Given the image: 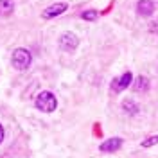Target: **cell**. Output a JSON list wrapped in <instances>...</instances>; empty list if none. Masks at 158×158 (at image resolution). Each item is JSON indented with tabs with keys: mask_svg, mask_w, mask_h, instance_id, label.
<instances>
[{
	"mask_svg": "<svg viewBox=\"0 0 158 158\" xmlns=\"http://www.w3.org/2000/svg\"><path fill=\"white\" fill-rule=\"evenodd\" d=\"M56 97L50 94V92H41L38 95V99H36V106H38V110H41V111H54L56 110Z\"/></svg>",
	"mask_w": 158,
	"mask_h": 158,
	"instance_id": "1",
	"label": "cell"
},
{
	"mask_svg": "<svg viewBox=\"0 0 158 158\" xmlns=\"http://www.w3.org/2000/svg\"><path fill=\"white\" fill-rule=\"evenodd\" d=\"M2 140H4V128L0 126V142H2Z\"/></svg>",
	"mask_w": 158,
	"mask_h": 158,
	"instance_id": "12",
	"label": "cell"
},
{
	"mask_svg": "<svg viewBox=\"0 0 158 158\" xmlns=\"http://www.w3.org/2000/svg\"><path fill=\"white\" fill-rule=\"evenodd\" d=\"M15 9L13 0H0V16H9Z\"/></svg>",
	"mask_w": 158,
	"mask_h": 158,
	"instance_id": "8",
	"label": "cell"
},
{
	"mask_svg": "<svg viewBox=\"0 0 158 158\" xmlns=\"http://www.w3.org/2000/svg\"><path fill=\"white\" fill-rule=\"evenodd\" d=\"M120 146H122V138H110L101 146V151H104V153L106 151H117Z\"/></svg>",
	"mask_w": 158,
	"mask_h": 158,
	"instance_id": "7",
	"label": "cell"
},
{
	"mask_svg": "<svg viewBox=\"0 0 158 158\" xmlns=\"http://www.w3.org/2000/svg\"><path fill=\"white\" fill-rule=\"evenodd\" d=\"M13 65H15V69H18V70L27 69L31 65V52L25 49H16L13 52Z\"/></svg>",
	"mask_w": 158,
	"mask_h": 158,
	"instance_id": "2",
	"label": "cell"
},
{
	"mask_svg": "<svg viewBox=\"0 0 158 158\" xmlns=\"http://www.w3.org/2000/svg\"><path fill=\"white\" fill-rule=\"evenodd\" d=\"M149 88V81L146 77H138L137 81H135V90H140V92H146V90Z\"/></svg>",
	"mask_w": 158,
	"mask_h": 158,
	"instance_id": "9",
	"label": "cell"
},
{
	"mask_svg": "<svg viewBox=\"0 0 158 158\" xmlns=\"http://www.w3.org/2000/svg\"><path fill=\"white\" fill-rule=\"evenodd\" d=\"M81 16H83L85 20H95L97 18V13H95V11H85Z\"/></svg>",
	"mask_w": 158,
	"mask_h": 158,
	"instance_id": "10",
	"label": "cell"
},
{
	"mask_svg": "<svg viewBox=\"0 0 158 158\" xmlns=\"http://www.w3.org/2000/svg\"><path fill=\"white\" fill-rule=\"evenodd\" d=\"M63 11H67V4H54V6H50L47 9L43 11V18H54V16H58L61 15Z\"/></svg>",
	"mask_w": 158,
	"mask_h": 158,
	"instance_id": "5",
	"label": "cell"
},
{
	"mask_svg": "<svg viewBox=\"0 0 158 158\" xmlns=\"http://www.w3.org/2000/svg\"><path fill=\"white\" fill-rule=\"evenodd\" d=\"M158 142V137H151V138H148V140H144V148H149V146H153V144H156Z\"/></svg>",
	"mask_w": 158,
	"mask_h": 158,
	"instance_id": "11",
	"label": "cell"
},
{
	"mask_svg": "<svg viewBox=\"0 0 158 158\" xmlns=\"http://www.w3.org/2000/svg\"><path fill=\"white\" fill-rule=\"evenodd\" d=\"M59 45H61V49H63V50L72 52V50L79 45V41H77V38H76L72 32H67V34H63V36L59 38Z\"/></svg>",
	"mask_w": 158,
	"mask_h": 158,
	"instance_id": "3",
	"label": "cell"
},
{
	"mask_svg": "<svg viewBox=\"0 0 158 158\" xmlns=\"http://www.w3.org/2000/svg\"><path fill=\"white\" fill-rule=\"evenodd\" d=\"M129 83H131V74L126 72L124 76H120L118 79H113V81H111V88H113V92L117 94V92H120L122 88H128Z\"/></svg>",
	"mask_w": 158,
	"mask_h": 158,
	"instance_id": "4",
	"label": "cell"
},
{
	"mask_svg": "<svg viewBox=\"0 0 158 158\" xmlns=\"http://www.w3.org/2000/svg\"><path fill=\"white\" fill-rule=\"evenodd\" d=\"M137 11H138L140 16H149V15H153V11H155V4H153L151 0H140Z\"/></svg>",
	"mask_w": 158,
	"mask_h": 158,
	"instance_id": "6",
	"label": "cell"
}]
</instances>
